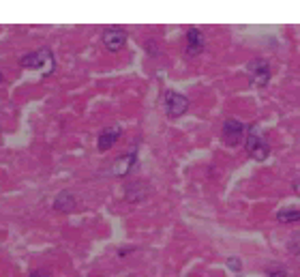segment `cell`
Segmentation results:
<instances>
[{
	"label": "cell",
	"instance_id": "6da1fadb",
	"mask_svg": "<svg viewBox=\"0 0 300 277\" xmlns=\"http://www.w3.org/2000/svg\"><path fill=\"white\" fill-rule=\"evenodd\" d=\"M20 65H22V67H26V69H32V71H41L43 75H49L51 71L56 69V61H54V54H51L47 47L34 49V52H28L26 56H22Z\"/></svg>",
	"mask_w": 300,
	"mask_h": 277
},
{
	"label": "cell",
	"instance_id": "7a4b0ae2",
	"mask_svg": "<svg viewBox=\"0 0 300 277\" xmlns=\"http://www.w3.org/2000/svg\"><path fill=\"white\" fill-rule=\"evenodd\" d=\"M247 153L251 155L253 159H257V161H264L266 157H268L270 153V146L268 142H266V136L262 133L260 127H251L247 133Z\"/></svg>",
	"mask_w": 300,
	"mask_h": 277
},
{
	"label": "cell",
	"instance_id": "3957f363",
	"mask_svg": "<svg viewBox=\"0 0 300 277\" xmlns=\"http://www.w3.org/2000/svg\"><path fill=\"white\" fill-rule=\"evenodd\" d=\"M221 138L227 146H238L240 142L247 140V127L240 121L236 119H227L223 123V129H221Z\"/></svg>",
	"mask_w": 300,
	"mask_h": 277
},
{
	"label": "cell",
	"instance_id": "277c9868",
	"mask_svg": "<svg viewBox=\"0 0 300 277\" xmlns=\"http://www.w3.org/2000/svg\"><path fill=\"white\" fill-rule=\"evenodd\" d=\"M247 73H249V80H251L253 86L257 88H264L266 84L270 82V67L266 61H262V58H255V61H251L247 65Z\"/></svg>",
	"mask_w": 300,
	"mask_h": 277
},
{
	"label": "cell",
	"instance_id": "5b68a950",
	"mask_svg": "<svg viewBox=\"0 0 300 277\" xmlns=\"http://www.w3.org/2000/svg\"><path fill=\"white\" fill-rule=\"evenodd\" d=\"M163 105H165V114L169 119H180V116L189 110V99L176 90H167Z\"/></svg>",
	"mask_w": 300,
	"mask_h": 277
},
{
	"label": "cell",
	"instance_id": "8992f818",
	"mask_svg": "<svg viewBox=\"0 0 300 277\" xmlns=\"http://www.w3.org/2000/svg\"><path fill=\"white\" fill-rule=\"evenodd\" d=\"M101 41H103V45H105L109 52H118V49H123V47L127 45V32H125L123 28L111 26V28L103 30Z\"/></svg>",
	"mask_w": 300,
	"mask_h": 277
},
{
	"label": "cell",
	"instance_id": "52a82bcc",
	"mask_svg": "<svg viewBox=\"0 0 300 277\" xmlns=\"http://www.w3.org/2000/svg\"><path fill=\"white\" fill-rule=\"evenodd\" d=\"M204 35H202V30H197V28H189L187 30V54L189 56H197V54H202L204 52Z\"/></svg>",
	"mask_w": 300,
	"mask_h": 277
},
{
	"label": "cell",
	"instance_id": "ba28073f",
	"mask_svg": "<svg viewBox=\"0 0 300 277\" xmlns=\"http://www.w3.org/2000/svg\"><path fill=\"white\" fill-rule=\"evenodd\" d=\"M120 133H123V129H120V127H114V129H103V131L99 133L97 146H99L101 153H105V150H109L111 146L116 144L118 138H120Z\"/></svg>",
	"mask_w": 300,
	"mask_h": 277
},
{
	"label": "cell",
	"instance_id": "9c48e42d",
	"mask_svg": "<svg viewBox=\"0 0 300 277\" xmlns=\"http://www.w3.org/2000/svg\"><path fill=\"white\" fill-rule=\"evenodd\" d=\"M135 165V153H129V155H123L118 157L114 163H111L109 172L114 176H127L129 172H131V168Z\"/></svg>",
	"mask_w": 300,
	"mask_h": 277
},
{
	"label": "cell",
	"instance_id": "30bf717a",
	"mask_svg": "<svg viewBox=\"0 0 300 277\" xmlns=\"http://www.w3.org/2000/svg\"><path fill=\"white\" fill-rule=\"evenodd\" d=\"M127 200L129 202H142L148 196V187L142 183V181H135V183H129L127 185Z\"/></svg>",
	"mask_w": 300,
	"mask_h": 277
},
{
	"label": "cell",
	"instance_id": "8fae6325",
	"mask_svg": "<svg viewBox=\"0 0 300 277\" xmlns=\"http://www.w3.org/2000/svg\"><path fill=\"white\" fill-rule=\"evenodd\" d=\"M75 204H77L75 196H73V194H69V191H63V194H60V196L56 198L54 208H56V211H60V213H71L73 208H75Z\"/></svg>",
	"mask_w": 300,
	"mask_h": 277
},
{
	"label": "cell",
	"instance_id": "7c38bea8",
	"mask_svg": "<svg viewBox=\"0 0 300 277\" xmlns=\"http://www.w3.org/2000/svg\"><path fill=\"white\" fill-rule=\"evenodd\" d=\"M277 219L281 224H294V221H300V211L298 208H283V211L277 213Z\"/></svg>",
	"mask_w": 300,
	"mask_h": 277
},
{
	"label": "cell",
	"instance_id": "4fadbf2b",
	"mask_svg": "<svg viewBox=\"0 0 300 277\" xmlns=\"http://www.w3.org/2000/svg\"><path fill=\"white\" fill-rule=\"evenodd\" d=\"M287 249H289V254L291 256H296L300 258V234H294L289 241H287Z\"/></svg>",
	"mask_w": 300,
	"mask_h": 277
},
{
	"label": "cell",
	"instance_id": "5bb4252c",
	"mask_svg": "<svg viewBox=\"0 0 300 277\" xmlns=\"http://www.w3.org/2000/svg\"><path fill=\"white\" fill-rule=\"evenodd\" d=\"M268 277H285L283 268H268Z\"/></svg>",
	"mask_w": 300,
	"mask_h": 277
},
{
	"label": "cell",
	"instance_id": "9a60e30c",
	"mask_svg": "<svg viewBox=\"0 0 300 277\" xmlns=\"http://www.w3.org/2000/svg\"><path fill=\"white\" fill-rule=\"evenodd\" d=\"M227 264H229V268L234 266L236 271H240V260H238V258H229V260H227Z\"/></svg>",
	"mask_w": 300,
	"mask_h": 277
},
{
	"label": "cell",
	"instance_id": "2e32d148",
	"mask_svg": "<svg viewBox=\"0 0 300 277\" xmlns=\"http://www.w3.org/2000/svg\"><path fill=\"white\" fill-rule=\"evenodd\" d=\"M30 277H47V273H43V271H32Z\"/></svg>",
	"mask_w": 300,
	"mask_h": 277
},
{
	"label": "cell",
	"instance_id": "e0dca14e",
	"mask_svg": "<svg viewBox=\"0 0 300 277\" xmlns=\"http://www.w3.org/2000/svg\"><path fill=\"white\" fill-rule=\"evenodd\" d=\"M294 191H296V194H298V196H300V179H298V181H296V183H294Z\"/></svg>",
	"mask_w": 300,
	"mask_h": 277
},
{
	"label": "cell",
	"instance_id": "ac0fdd59",
	"mask_svg": "<svg viewBox=\"0 0 300 277\" xmlns=\"http://www.w3.org/2000/svg\"><path fill=\"white\" fill-rule=\"evenodd\" d=\"M0 84H3V73H0Z\"/></svg>",
	"mask_w": 300,
	"mask_h": 277
}]
</instances>
